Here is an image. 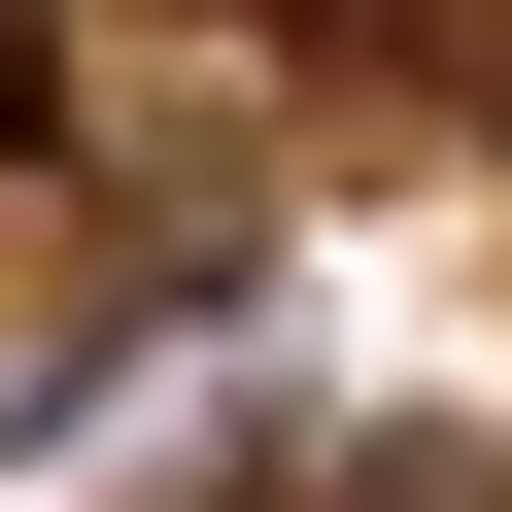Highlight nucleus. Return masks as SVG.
Instances as JSON below:
<instances>
[{"instance_id":"obj_1","label":"nucleus","mask_w":512,"mask_h":512,"mask_svg":"<svg viewBox=\"0 0 512 512\" xmlns=\"http://www.w3.org/2000/svg\"><path fill=\"white\" fill-rule=\"evenodd\" d=\"M274 35H308V69H410V35H444V0H274Z\"/></svg>"},{"instance_id":"obj_2","label":"nucleus","mask_w":512,"mask_h":512,"mask_svg":"<svg viewBox=\"0 0 512 512\" xmlns=\"http://www.w3.org/2000/svg\"><path fill=\"white\" fill-rule=\"evenodd\" d=\"M35 103H69V35H35V0H0V137H35Z\"/></svg>"}]
</instances>
